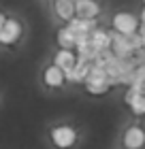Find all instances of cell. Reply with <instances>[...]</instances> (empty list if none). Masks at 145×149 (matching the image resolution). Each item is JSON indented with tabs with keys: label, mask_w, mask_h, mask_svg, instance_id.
Listing matches in <instances>:
<instances>
[{
	"label": "cell",
	"mask_w": 145,
	"mask_h": 149,
	"mask_svg": "<svg viewBox=\"0 0 145 149\" xmlns=\"http://www.w3.org/2000/svg\"><path fill=\"white\" fill-rule=\"evenodd\" d=\"M75 13L79 17H88V19H96V15L100 13V6L96 0H77L75 2Z\"/></svg>",
	"instance_id": "obj_5"
},
{
	"label": "cell",
	"mask_w": 145,
	"mask_h": 149,
	"mask_svg": "<svg viewBox=\"0 0 145 149\" xmlns=\"http://www.w3.org/2000/svg\"><path fill=\"white\" fill-rule=\"evenodd\" d=\"M143 145H145V132H143V128H139V126L128 128L126 134H124V147H126V149H141Z\"/></svg>",
	"instance_id": "obj_4"
},
{
	"label": "cell",
	"mask_w": 145,
	"mask_h": 149,
	"mask_svg": "<svg viewBox=\"0 0 145 149\" xmlns=\"http://www.w3.org/2000/svg\"><path fill=\"white\" fill-rule=\"evenodd\" d=\"M109 87H111V85H109L107 79H88L85 81V90L90 94H105Z\"/></svg>",
	"instance_id": "obj_12"
},
{
	"label": "cell",
	"mask_w": 145,
	"mask_h": 149,
	"mask_svg": "<svg viewBox=\"0 0 145 149\" xmlns=\"http://www.w3.org/2000/svg\"><path fill=\"white\" fill-rule=\"evenodd\" d=\"M141 22H143V24H145V9H143V11H141Z\"/></svg>",
	"instance_id": "obj_15"
},
{
	"label": "cell",
	"mask_w": 145,
	"mask_h": 149,
	"mask_svg": "<svg viewBox=\"0 0 145 149\" xmlns=\"http://www.w3.org/2000/svg\"><path fill=\"white\" fill-rule=\"evenodd\" d=\"M53 9H56V15L62 17L64 22H68V19H73L77 13H75V2L73 0H56L53 2Z\"/></svg>",
	"instance_id": "obj_8"
},
{
	"label": "cell",
	"mask_w": 145,
	"mask_h": 149,
	"mask_svg": "<svg viewBox=\"0 0 145 149\" xmlns=\"http://www.w3.org/2000/svg\"><path fill=\"white\" fill-rule=\"evenodd\" d=\"M58 43H60V47H64V49H75L77 47V40H75V32L68 28H62V30H58Z\"/></svg>",
	"instance_id": "obj_11"
},
{
	"label": "cell",
	"mask_w": 145,
	"mask_h": 149,
	"mask_svg": "<svg viewBox=\"0 0 145 149\" xmlns=\"http://www.w3.org/2000/svg\"><path fill=\"white\" fill-rule=\"evenodd\" d=\"M43 79H45V85H49V87H60L62 83L66 81V77H64V70L60 68V66H49V68L45 70V74H43Z\"/></svg>",
	"instance_id": "obj_7"
},
{
	"label": "cell",
	"mask_w": 145,
	"mask_h": 149,
	"mask_svg": "<svg viewBox=\"0 0 145 149\" xmlns=\"http://www.w3.org/2000/svg\"><path fill=\"white\" fill-rule=\"evenodd\" d=\"M68 28H71L73 32H94L96 22H94V19H88V17L75 15L73 19H68Z\"/></svg>",
	"instance_id": "obj_9"
},
{
	"label": "cell",
	"mask_w": 145,
	"mask_h": 149,
	"mask_svg": "<svg viewBox=\"0 0 145 149\" xmlns=\"http://www.w3.org/2000/svg\"><path fill=\"white\" fill-rule=\"evenodd\" d=\"M4 24H6V17L2 15V13H0V30H2V28H4Z\"/></svg>",
	"instance_id": "obj_13"
},
{
	"label": "cell",
	"mask_w": 145,
	"mask_h": 149,
	"mask_svg": "<svg viewBox=\"0 0 145 149\" xmlns=\"http://www.w3.org/2000/svg\"><path fill=\"white\" fill-rule=\"evenodd\" d=\"M92 45L96 51H102V49H111V34L105 30H94L92 32Z\"/></svg>",
	"instance_id": "obj_10"
},
{
	"label": "cell",
	"mask_w": 145,
	"mask_h": 149,
	"mask_svg": "<svg viewBox=\"0 0 145 149\" xmlns=\"http://www.w3.org/2000/svg\"><path fill=\"white\" fill-rule=\"evenodd\" d=\"M139 34H141V36H143V40H145V24H141V26H139Z\"/></svg>",
	"instance_id": "obj_14"
},
{
	"label": "cell",
	"mask_w": 145,
	"mask_h": 149,
	"mask_svg": "<svg viewBox=\"0 0 145 149\" xmlns=\"http://www.w3.org/2000/svg\"><path fill=\"white\" fill-rule=\"evenodd\" d=\"M56 66H60L62 70H71L75 64H77V56H75L73 53V49H64V47H62V49L56 53V62H53Z\"/></svg>",
	"instance_id": "obj_6"
},
{
	"label": "cell",
	"mask_w": 145,
	"mask_h": 149,
	"mask_svg": "<svg viewBox=\"0 0 145 149\" xmlns=\"http://www.w3.org/2000/svg\"><path fill=\"white\" fill-rule=\"evenodd\" d=\"M19 34H22V26H19V22H15V19H6L4 28L0 30V43H2V45H13L19 38Z\"/></svg>",
	"instance_id": "obj_3"
},
{
	"label": "cell",
	"mask_w": 145,
	"mask_h": 149,
	"mask_svg": "<svg viewBox=\"0 0 145 149\" xmlns=\"http://www.w3.org/2000/svg\"><path fill=\"white\" fill-rule=\"evenodd\" d=\"M51 141H53L56 147L68 149V147H73L75 141H77V132H75L71 126H58V128L51 130Z\"/></svg>",
	"instance_id": "obj_1"
},
{
	"label": "cell",
	"mask_w": 145,
	"mask_h": 149,
	"mask_svg": "<svg viewBox=\"0 0 145 149\" xmlns=\"http://www.w3.org/2000/svg\"><path fill=\"white\" fill-rule=\"evenodd\" d=\"M139 22H137L134 15L130 13H117L113 17V30L120 32V34H132V32H139Z\"/></svg>",
	"instance_id": "obj_2"
}]
</instances>
